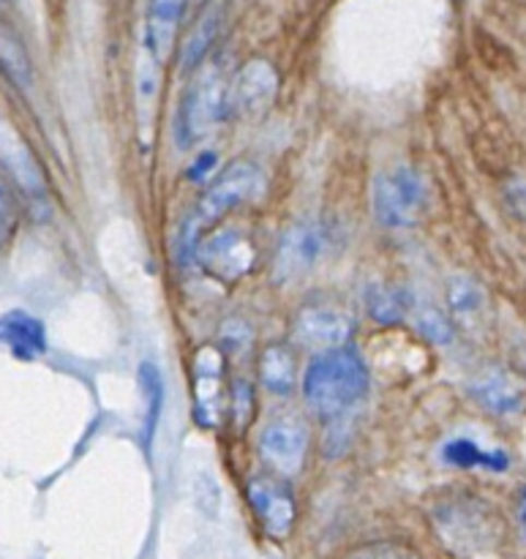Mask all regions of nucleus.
I'll return each instance as SVG.
<instances>
[{"mask_svg": "<svg viewBox=\"0 0 526 559\" xmlns=\"http://www.w3.org/2000/svg\"><path fill=\"white\" fill-rule=\"evenodd\" d=\"M227 91L229 82L224 80L222 69L216 63L200 66V74L194 76V82L186 91L178 115V140L186 147L205 140L207 134L216 131V126L224 118H229Z\"/></svg>", "mask_w": 526, "mask_h": 559, "instance_id": "3", "label": "nucleus"}, {"mask_svg": "<svg viewBox=\"0 0 526 559\" xmlns=\"http://www.w3.org/2000/svg\"><path fill=\"white\" fill-rule=\"evenodd\" d=\"M213 167H216V156H213L211 151H202L200 156L194 158V164L189 167V178L191 180H205L207 173H211Z\"/></svg>", "mask_w": 526, "mask_h": 559, "instance_id": "28", "label": "nucleus"}, {"mask_svg": "<svg viewBox=\"0 0 526 559\" xmlns=\"http://www.w3.org/2000/svg\"><path fill=\"white\" fill-rule=\"evenodd\" d=\"M327 249V229L320 222L292 224L278 240L276 260H273V278L278 284H295L311 273V267L322 260Z\"/></svg>", "mask_w": 526, "mask_h": 559, "instance_id": "8", "label": "nucleus"}, {"mask_svg": "<svg viewBox=\"0 0 526 559\" xmlns=\"http://www.w3.org/2000/svg\"><path fill=\"white\" fill-rule=\"evenodd\" d=\"M415 328L420 331V336L429 338L431 344H451L453 342V322L442 314L437 306H420L415 311Z\"/></svg>", "mask_w": 526, "mask_h": 559, "instance_id": "23", "label": "nucleus"}, {"mask_svg": "<svg viewBox=\"0 0 526 559\" xmlns=\"http://www.w3.org/2000/svg\"><path fill=\"white\" fill-rule=\"evenodd\" d=\"M369 382L371 377L363 355L347 344L311 358L303 374V396L316 418L333 429H342L369 393Z\"/></svg>", "mask_w": 526, "mask_h": 559, "instance_id": "1", "label": "nucleus"}, {"mask_svg": "<svg viewBox=\"0 0 526 559\" xmlns=\"http://www.w3.org/2000/svg\"><path fill=\"white\" fill-rule=\"evenodd\" d=\"M355 333V320L338 306L311 304L303 306L295 317V342L300 347L327 353V349L347 347Z\"/></svg>", "mask_w": 526, "mask_h": 559, "instance_id": "10", "label": "nucleus"}, {"mask_svg": "<svg viewBox=\"0 0 526 559\" xmlns=\"http://www.w3.org/2000/svg\"><path fill=\"white\" fill-rule=\"evenodd\" d=\"M278 96V71L271 60L254 58L229 80L227 115L235 120H260L271 112Z\"/></svg>", "mask_w": 526, "mask_h": 559, "instance_id": "7", "label": "nucleus"}, {"mask_svg": "<svg viewBox=\"0 0 526 559\" xmlns=\"http://www.w3.org/2000/svg\"><path fill=\"white\" fill-rule=\"evenodd\" d=\"M222 338H224V347L227 349H246L251 344V338H254V333H251L249 322L229 320V322H224Z\"/></svg>", "mask_w": 526, "mask_h": 559, "instance_id": "26", "label": "nucleus"}, {"mask_svg": "<svg viewBox=\"0 0 526 559\" xmlns=\"http://www.w3.org/2000/svg\"><path fill=\"white\" fill-rule=\"evenodd\" d=\"M14 222H16L14 194H11L9 186H5V178L0 175V238H5V235L11 233Z\"/></svg>", "mask_w": 526, "mask_h": 559, "instance_id": "27", "label": "nucleus"}, {"mask_svg": "<svg viewBox=\"0 0 526 559\" xmlns=\"http://www.w3.org/2000/svg\"><path fill=\"white\" fill-rule=\"evenodd\" d=\"M516 522H518V530H522V535H524V540H526V489L522 491V497H518Z\"/></svg>", "mask_w": 526, "mask_h": 559, "instance_id": "30", "label": "nucleus"}, {"mask_svg": "<svg viewBox=\"0 0 526 559\" xmlns=\"http://www.w3.org/2000/svg\"><path fill=\"white\" fill-rule=\"evenodd\" d=\"M442 462L453 464L458 469H491V473H502V469L511 467V456L505 451H489V448H480L478 442L469 440V437H453L442 448Z\"/></svg>", "mask_w": 526, "mask_h": 559, "instance_id": "17", "label": "nucleus"}, {"mask_svg": "<svg viewBox=\"0 0 526 559\" xmlns=\"http://www.w3.org/2000/svg\"><path fill=\"white\" fill-rule=\"evenodd\" d=\"M309 453V431L295 418H273L260 435V456L282 478H295Z\"/></svg>", "mask_w": 526, "mask_h": 559, "instance_id": "9", "label": "nucleus"}, {"mask_svg": "<svg viewBox=\"0 0 526 559\" xmlns=\"http://www.w3.org/2000/svg\"><path fill=\"white\" fill-rule=\"evenodd\" d=\"M0 344L20 360H38L49 349L47 328L38 317L22 309L0 314Z\"/></svg>", "mask_w": 526, "mask_h": 559, "instance_id": "14", "label": "nucleus"}, {"mask_svg": "<svg viewBox=\"0 0 526 559\" xmlns=\"http://www.w3.org/2000/svg\"><path fill=\"white\" fill-rule=\"evenodd\" d=\"M194 257L207 276L222 284H232L249 276L251 267L256 265V246L243 229L224 227L205 235Z\"/></svg>", "mask_w": 526, "mask_h": 559, "instance_id": "6", "label": "nucleus"}, {"mask_svg": "<svg viewBox=\"0 0 526 559\" xmlns=\"http://www.w3.org/2000/svg\"><path fill=\"white\" fill-rule=\"evenodd\" d=\"M475 402L497 418H516L526 409V382L511 369H486L469 385Z\"/></svg>", "mask_w": 526, "mask_h": 559, "instance_id": "12", "label": "nucleus"}, {"mask_svg": "<svg viewBox=\"0 0 526 559\" xmlns=\"http://www.w3.org/2000/svg\"><path fill=\"white\" fill-rule=\"evenodd\" d=\"M349 559H420L413 549L398 544H371L355 551Z\"/></svg>", "mask_w": 526, "mask_h": 559, "instance_id": "25", "label": "nucleus"}, {"mask_svg": "<svg viewBox=\"0 0 526 559\" xmlns=\"http://www.w3.org/2000/svg\"><path fill=\"white\" fill-rule=\"evenodd\" d=\"M409 295L391 284H371L366 289V309L380 325H398L409 314Z\"/></svg>", "mask_w": 526, "mask_h": 559, "instance_id": "20", "label": "nucleus"}, {"mask_svg": "<svg viewBox=\"0 0 526 559\" xmlns=\"http://www.w3.org/2000/svg\"><path fill=\"white\" fill-rule=\"evenodd\" d=\"M429 202V189L418 169L393 167L376 175L371 191L374 218L387 229H404L420 222Z\"/></svg>", "mask_w": 526, "mask_h": 559, "instance_id": "4", "label": "nucleus"}, {"mask_svg": "<svg viewBox=\"0 0 526 559\" xmlns=\"http://www.w3.org/2000/svg\"><path fill=\"white\" fill-rule=\"evenodd\" d=\"M260 189V167L246 158H238V162L227 164L224 173L218 175L211 183V189L202 194L200 205L183 222L178 233V260L189 262V257L196 254V246H200L202 233L207 227L218 222L222 216H227L232 207H238L240 202L249 200L254 191Z\"/></svg>", "mask_w": 526, "mask_h": 559, "instance_id": "2", "label": "nucleus"}, {"mask_svg": "<svg viewBox=\"0 0 526 559\" xmlns=\"http://www.w3.org/2000/svg\"><path fill=\"white\" fill-rule=\"evenodd\" d=\"M0 69L5 71L11 82L22 91L33 85V66H31V55L27 49L22 47V41L16 38V33L0 20Z\"/></svg>", "mask_w": 526, "mask_h": 559, "instance_id": "21", "label": "nucleus"}, {"mask_svg": "<svg viewBox=\"0 0 526 559\" xmlns=\"http://www.w3.org/2000/svg\"><path fill=\"white\" fill-rule=\"evenodd\" d=\"M140 388L142 404H145V415H142V448H145V453H151L164 407V377L153 364L140 366Z\"/></svg>", "mask_w": 526, "mask_h": 559, "instance_id": "19", "label": "nucleus"}, {"mask_svg": "<svg viewBox=\"0 0 526 559\" xmlns=\"http://www.w3.org/2000/svg\"><path fill=\"white\" fill-rule=\"evenodd\" d=\"M507 202L518 218H526V183H516L507 189Z\"/></svg>", "mask_w": 526, "mask_h": 559, "instance_id": "29", "label": "nucleus"}, {"mask_svg": "<svg viewBox=\"0 0 526 559\" xmlns=\"http://www.w3.org/2000/svg\"><path fill=\"white\" fill-rule=\"evenodd\" d=\"M254 409L256 402L251 382L243 380V377H240V380H232V385H229V413H232L235 429H249L251 418H254Z\"/></svg>", "mask_w": 526, "mask_h": 559, "instance_id": "24", "label": "nucleus"}, {"mask_svg": "<svg viewBox=\"0 0 526 559\" xmlns=\"http://www.w3.org/2000/svg\"><path fill=\"white\" fill-rule=\"evenodd\" d=\"M189 0H151L145 22V58L162 66L172 52L180 20Z\"/></svg>", "mask_w": 526, "mask_h": 559, "instance_id": "15", "label": "nucleus"}, {"mask_svg": "<svg viewBox=\"0 0 526 559\" xmlns=\"http://www.w3.org/2000/svg\"><path fill=\"white\" fill-rule=\"evenodd\" d=\"M260 380L276 396H289L295 391V380H298V364H295L292 349L284 347V344L262 349Z\"/></svg>", "mask_w": 526, "mask_h": 559, "instance_id": "18", "label": "nucleus"}, {"mask_svg": "<svg viewBox=\"0 0 526 559\" xmlns=\"http://www.w3.org/2000/svg\"><path fill=\"white\" fill-rule=\"evenodd\" d=\"M249 506L251 511L260 519L262 530H265L271 538L284 540L292 533L295 522H298V506H295V495L287 484H282L278 478H251L249 480Z\"/></svg>", "mask_w": 526, "mask_h": 559, "instance_id": "11", "label": "nucleus"}, {"mask_svg": "<svg viewBox=\"0 0 526 559\" xmlns=\"http://www.w3.org/2000/svg\"><path fill=\"white\" fill-rule=\"evenodd\" d=\"M447 306H451L456 325L467 328V331H478V328H483L489 295H486V289L475 278L458 276L447 287Z\"/></svg>", "mask_w": 526, "mask_h": 559, "instance_id": "16", "label": "nucleus"}, {"mask_svg": "<svg viewBox=\"0 0 526 559\" xmlns=\"http://www.w3.org/2000/svg\"><path fill=\"white\" fill-rule=\"evenodd\" d=\"M434 527L442 544L456 555H483L497 544V524L489 508L469 497L445 500L434 511Z\"/></svg>", "mask_w": 526, "mask_h": 559, "instance_id": "5", "label": "nucleus"}, {"mask_svg": "<svg viewBox=\"0 0 526 559\" xmlns=\"http://www.w3.org/2000/svg\"><path fill=\"white\" fill-rule=\"evenodd\" d=\"M216 31H218V11H207V14L196 22L194 31L189 33V38H186L183 63L189 66V69L202 66V60H205L213 38H216Z\"/></svg>", "mask_w": 526, "mask_h": 559, "instance_id": "22", "label": "nucleus"}, {"mask_svg": "<svg viewBox=\"0 0 526 559\" xmlns=\"http://www.w3.org/2000/svg\"><path fill=\"white\" fill-rule=\"evenodd\" d=\"M224 355L216 347H202L194 358V415L196 424L216 429L222 415Z\"/></svg>", "mask_w": 526, "mask_h": 559, "instance_id": "13", "label": "nucleus"}]
</instances>
